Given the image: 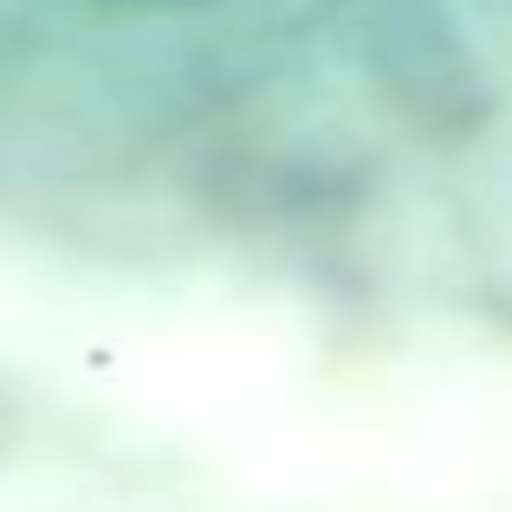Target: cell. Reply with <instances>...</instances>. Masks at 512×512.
I'll list each match as a JSON object with an SVG mask.
<instances>
[{"instance_id":"1","label":"cell","mask_w":512,"mask_h":512,"mask_svg":"<svg viewBox=\"0 0 512 512\" xmlns=\"http://www.w3.org/2000/svg\"><path fill=\"white\" fill-rule=\"evenodd\" d=\"M91 7H111V13H175V7H201V0H91Z\"/></svg>"}]
</instances>
